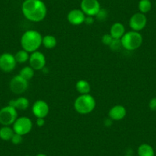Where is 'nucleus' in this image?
Here are the masks:
<instances>
[{"label":"nucleus","mask_w":156,"mask_h":156,"mask_svg":"<svg viewBox=\"0 0 156 156\" xmlns=\"http://www.w3.org/2000/svg\"><path fill=\"white\" fill-rule=\"evenodd\" d=\"M22 12L30 22H40L45 19L48 9L41 0H25L22 5Z\"/></svg>","instance_id":"nucleus-1"},{"label":"nucleus","mask_w":156,"mask_h":156,"mask_svg":"<svg viewBox=\"0 0 156 156\" xmlns=\"http://www.w3.org/2000/svg\"><path fill=\"white\" fill-rule=\"evenodd\" d=\"M42 35L39 31L28 30L24 32L21 37V46L23 50L31 54L41 48L42 45Z\"/></svg>","instance_id":"nucleus-2"},{"label":"nucleus","mask_w":156,"mask_h":156,"mask_svg":"<svg viewBox=\"0 0 156 156\" xmlns=\"http://www.w3.org/2000/svg\"><path fill=\"white\" fill-rule=\"evenodd\" d=\"M97 102L90 94H82L75 100L73 107L76 112L81 115H87L95 109Z\"/></svg>","instance_id":"nucleus-3"},{"label":"nucleus","mask_w":156,"mask_h":156,"mask_svg":"<svg viewBox=\"0 0 156 156\" xmlns=\"http://www.w3.org/2000/svg\"><path fill=\"white\" fill-rule=\"evenodd\" d=\"M143 42V37L139 31H129L125 33L121 38V43L124 49L127 51H135L141 47Z\"/></svg>","instance_id":"nucleus-4"},{"label":"nucleus","mask_w":156,"mask_h":156,"mask_svg":"<svg viewBox=\"0 0 156 156\" xmlns=\"http://www.w3.org/2000/svg\"><path fill=\"white\" fill-rule=\"evenodd\" d=\"M18 119V110L13 106L8 105L0 109V124L2 126L13 125Z\"/></svg>","instance_id":"nucleus-5"},{"label":"nucleus","mask_w":156,"mask_h":156,"mask_svg":"<svg viewBox=\"0 0 156 156\" xmlns=\"http://www.w3.org/2000/svg\"><path fill=\"white\" fill-rule=\"evenodd\" d=\"M33 128V122L30 118L27 116L18 117L12 125V129L15 133L25 136L31 131Z\"/></svg>","instance_id":"nucleus-6"},{"label":"nucleus","mask_w":156,"mask_h":156,"mask_svg":"<svg viewBox=\"0 0 156 156\" xmlns=\"http://www.w3.org/2000/svg\"><path fill=\"white\" fill-rule=\"evenodd\" d=\"M28 87V81L19 74L12 78L9 82L10 90L15 94H22L27 90Z\"/></svg>","instance_id":"nucleus-7"},{"label":"nucleus","mask_w":156,"mask_h":156,"mask_svg":"<svg viewBox=\"0 0 156 156\" xmlns=\"http://www.w3.org/2000/svg\"><path fill=\"white\" fill-rule=\"evenodd\" d=\"M16 60L11 53L2 54L0 55V70L5 73H10L15 70L16 67Z\"/></svg>","instance_id":"nucleus-8"},{"label":"nucleus","mask_w":156,"mask_h":156,"mask_svg":"<svg viewBox=\"0 0 156 156\" xmlns=\"http://www.w3.org/2000/svg\"><path fill=\"white\" fill-rule=\"evenodd\" d=\"M100 4L98 0H82L80 9L86 16H96L100 10Z\"/></svg>","instance_id":"nucleus-9"},{"label":"nucleus","mask_w":156,"mask_h":156,"mask_svg":"<svg viewBox=\"0 0 156 156\" xmlns=\"http://www.w3.org/2000/svg\"><path fill=\"white\" fill-rule=\"evenodd\" d=\"M29 65L34 70H41L45 67L46 58L44 54L41 51H36L30 54Z\"/></svg>","instance_id":"nucleus-10"},{"label":"nucleus","mask_w":156,"mask_h":156,"mask_svg":"<svg viewBox=\"0 0 156 156\" xmlns=\"http://www.w3.org/2000/svg\"><path fill=\"white\" fill-rule=\"evenodd\" d=\"M147 25V18L145 14L142 12L135 13L129 19V26L133 31H140L145 28Z\"/></svg>","instance_id":"nucleus-11"},{"label":"nucleus","mask_w":156,"mask_h":156,"mask_svg":"<svg viewBox=\"0 0 156 156\" xmlns=\"http://www.w3.org/2000/svg\"><path fill=\"white\" fill-rule=\"evenodd\" d=\"M32 113L36 118H45L50 111V107L47 102L42 100H38L34 102L31 108Z\"/></svg>","instance_id":"nucleus-12"},{"label":"nucleus","mask_w":156,"mask_h":156,"mask_svg":"<svg viewBox=\"0 0 156 156\" xmlns=\"http://www.w3.org/2000/svg\"><path fill=\"white\" fill-rule=\"evenodd\" d=\"M86 15L81 9H74L70 10L67 16V21L72 25H80L84 23Z\"/></svg>","instance_id":"nucleus-13"},{"label":"nucleus","mask_w":156,"mask_h":156,"mask_svg":"<svg viewBox=\"0 0 156 156\" xmlns=\"http://www.w3.org/2000/svg\"><path fill=\"white\" fill-rule=\"evenodd\" d=\"M127 114L126 109L122 105H115L112 106L109 111V119L112 121H119L123 119Z\"/></svg>","instance_id":"nucleus-14"},{"label":"nucleus","mask_w":156,"mask_h":156,"mask_svg":"<svg viewBox=\"0 0 156 156\" xmlns=\"http://www.w3.org/2000/svg\"><path fill=\"white\" fill-rule=\"evenodd\" d=\"M126 28L123 24L120 22H115L112 24L110 28L109 34L113 39H121L125 34Z\"/></svg>","instance_id":"nucleus-15"},{"label":"nucleus","mask_w":156,"mask_h":156,"mask_svg":"<svg viewBox=\"0 0 156 156\" xmlns=\"http://www.w3.org/2000/svg\"><path fill=\"white\" fill-rule=\"evenodd\" d=\"M9 105L16 108L17 110H26L29 106V100L26 97H21L16 100H10Z\"/></svg>","instance_id":"nucleus-16"},{"label":"nucleus","mask_w":156,"mask_h":156,"mask_svg":"<svg viewBox=\"0 0 156 156\" xmlns=\"http://www.w3.org/2000/svg\"><path fill=\"white\" fill-rule=\"evenodd\" d=\"M76 90L80 95L89 94L91 90V86L87 80H80L76 83Z\"/></svg>","instance_id":"nucleus-17"},{"label":"nucleus","mask_w":156,"mask_h":156,"mask_svg":"<svg viewBox=\"0 0 156 156\" xmlns=\"http://www.w3.org/2000/svg\"><path fill=\"white\" fill-rule=\"evenodd\" d=\"M137 151L139 156H154V148L149 144L143 143L140 145Z\"/></svg>","instance_id":"nucleus-18"},{"label":"nucleus","mask_w":156,"mask_h":156,"mask_svg":"<svg viewBox=\"0 0 156 156\" xmlns=\"http://www.w3.org/2000/svg\"><path fill=\"white\" fill-rule=\"evenodd\" d=\"M15 132L12 128L8 126H2L0 128V139L3 141H11Z\"/></svg>","instance_id":"nucleus-19"},{"label":"nucleus","mask_w":156,"mask_h":156,"mask_svg":"<svg viewBox=\"0 0 156 156\" xmlns=\"http://www.w3.org/2000/svg\"><path fill=\"white\" fill-rule=\"evenodd\" d=\"M42 45L47 49H53L57 45V39L51 34L44 36L42 39Z\"/></svg>","instance_id":"nucleus-20"},{"label":"nucleus","mask_w":156,"mask_h":156,"mask_svg":"<svg viewBox=\"0 0 156 156\" xmlns=\"http://www.w3.org/2000/svg\"><path fill=\"white\" fill-rule=\"evenodd\" d=\"M34 71L35 70L32 67H30V66H27V67H24L23 68L21 69L20 72H19V75L28 81V80H31L34 77Z\"/></svg>","instance_id":"nucleus-21"},{"label":"nucleus","mask_w":156,"mask_h":156,"mask_svg":"<svg viewBox=\"0 0 156 156\" xmlns=\"http://www.w3.org/2000/svg\"><path fill=\"white\" fill-rule=\"evenodd\" d=\"M29 54L30 53H28L26 51L23 50V49L17 51L16 55H14L15 58L16 60V62L19 63V64H24V63L28 61L30 57Z\"/></svg>","instance_id":"nucleus-22"},{"label":"nucleus","mask_w":156,"mask_h":156,"mask_svg":"<svg viewBox=\"0 0 156 156\" xmlns=\"http://www.w3.org/2000/svg\"><path fill=\"white\" fill-rule=\"evenodd\" d=\"M139 12H142L143 14H146L151 9V2L150 0H140L139 2Z\"/></svg>","instance_id":"nucleus-23"},{"label":"nucleus","mask_w":156,"mask_h":156,"mask_svg":"<svg viewBox=\"0 0 156 156\" xmlns=\"http://www.w3.org/2000/svg\"><path fill=\"white\" fill-rule=\"evenodd\" d=\"M109 48L112 51L119 50L120 48H122V43H121V39H113L112 43L109 45Z\"/></svg>","instance_id":"nucleus-24"},{"label":"nucleus","mask_w":156,"mask_h":156,"mask_svg":"<svg viewBox=\"0 0 156 156\" xmlns=\"http://www.w3.org/2000/svg\"><path fill=\"white\" fill-rule=\"evenodd\" d=\"M108 16V12L106 9H100V10L99 11V12L97 13V15L96 16L97 19L99 21H104L106 20V18Z\"/></svg>","instance_id":"nucleus-25"},{"label":"nucleus","mask_w":156,"mask_h":156,"mask_svg":"<svg viewBox=\"0 0 156 156\" xmlns=\"http://www.w3.org/2000/svg\"><path fill=\"white\" fill-rule=\"evenodd\" d=\"M22 140H23V136H21V135L17 134V133H15L13 135L12 138L11 142L14 145H19V144L22 143Z\"/></svg>","instance_id":"nucleus-26"},{"label":"nucleus","mask_w":156,"mask_h":156,"mask_svg":"<svg viewBox=\"0 0 156 156\" xmlns=\"http://www.w3.org/2000/svg\"><path fill=\"white\" fill-rule=\"evenodd\" d=\"M112 40H113V38H112V36L110 35V34H105L102 37V42H103V44H104L105 45H110Z\"/></svg>","instance_id":"nucleus-27"},{"label":"nucleus","mask_w":156,"mask_h":156,"mask_svg":"<svg viewBox=\"0 0 156 156\" xmlns=\"http://www.w3.org/2000/svg\"><path fill=\"white\" fill-rule=\"evenodd\" d=\"M148 107L151 111H156V97L150 100L148 103Z\"/></svg>","instance_id":"nucleus-28"},{"label":"nucleus","mask_w":156,"mask_h":156,"mask_svg":"<svg viewBox=\"0 0 156 156\" xmlns=\"http://www.w3.org/2000/svg\"><path fill=\"white\" fill-rule=\"evenodd\" d=\"M45 124V119L44 118H37L36 120V125L38 127H43Z\"/></svg>","instance_id":"nucleus-29"},{"label":"nucleus","mask_w":156,"mask_h":156,"mask_svg":"<svg viewBox=\"0 0 156 156\" xmlns=\"http://www.w3.org/2000/svg\"><path fill=\"white\" fill-rule=\"evenodd\" d=\"M84 23L87 25H93V24L94 23V17H93V16H86V18H85Z\"/></svg>","instance_id":"nucleus-30"},{"label":"nucleus","mask_w":156,"mask_h":156,"mask_svg":"<svg viewBox=\"0 0 156 156\" xmlns=\"http://www.w3.org/2000/svg\"><path fill=\"white\" fill-rule=\"evenodd\" d=\"M36 156H47V155H46V154H37Z\"/></svg>","instance_id":"nucleus-31"},{"label":"nucleus","mask_w":156,"mask_h":156,"mask_svg":"<svg viewBox=\"0 0 156 156\" xmlns=\"http://www.w3.org/2000/svg\"><path fill=\"white\" fill-rule=\"evenodd\" d=\"M125 156H131V155H129V154H127V155H125Z\"/></svg>","instance_id":"nucleus-32"},{"label":"nucleus","mask_w":156,"mask_h":156,"mask_svg":"<svg viewBox=\"0 0 156 156\" xmlns=\"http://www.w3.org/2000/svg\"><path fill=\"white\" fill-rule=\"evenodd\" d=\"M25 156H31V155H25Z\"/></svg>","instance_id":"nucleus-33"}]
</instances>
